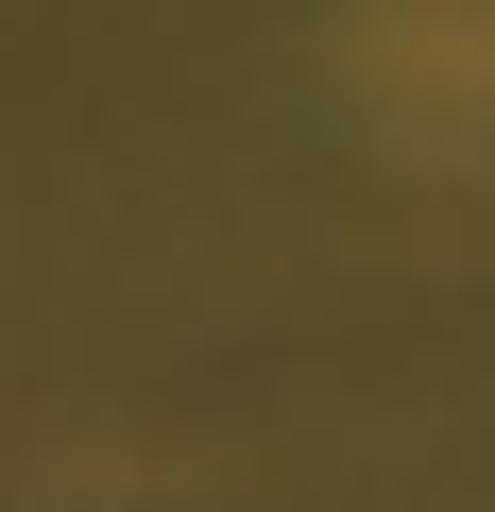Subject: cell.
<instances>
[{
	"label": "cell",
	"instance_id": "6da1fadb",
	"mask_svg": "<svg viewBox=\"0 0 495 512\" xmlns=\"http://www.w3.org/2000/svg\"><path fill=\"white\" fill-rule=\"evenodd\" d=\"M342 69L393 137L495 154V0H342Z\"/></svg>",
	"mask_w": 495,
	"mask_h": 512
}]
</instances>
